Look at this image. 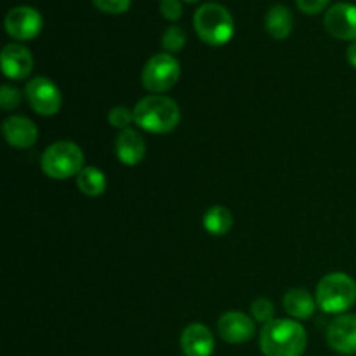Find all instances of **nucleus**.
<instances>
[{
	"mask_svg": "<svg viewBox=\"0 0 356 356\" xmlns=\"http://www.w3.org/2000/svg\"><path fill=\"white\" fill-rule=\"evenodd\" d=\"M259 348L264 356H302L308 348V334L298 320L275 318L261 329Z\"/></svg>",
	"mask_w": 356,
	"mask_h": 356,
	"instance_id": "f257e3e1",
	"label": "nucleus"
},
{
	"mask_svg": "<svg viewBox=\"0 0 356 356\" xmlns=\"http://www.w3.org/2000/svg\"><path fill=\"white\" fill-rule=\"evenodd\" d=\"M134 124L149 134H169L181 124V108L172 97L152 94L136 103Z\"/></svg>",
	"mask_w": 356,
	"mask_h": 356,
	"instance_id": "f03ea898",
	"label": "nucleus"
},
{
	"mask_svg": "<svg viewBox=\"0 0 356 356\" xmlns=\"http://www.w3.org/2000/svg\"><path fill=\"white\" fill-rule=\"evenodd\" d=\"M316 306L329 315H344L356 302V282L348 273L334 271L316 284Z\"/></svg>",
	"mask_w": 356,
	"mask_h": 356,
	"instance_id": "7ed1b4c3",
	"label": "nucleus"
},
{
	"mask_svg": "<svg viewBox=\"0 0 356 356\" xmlns=\"http://www.w3.org/2000/svg\"><path fill=\"white\" fill-rule=\"evenodd\" d=\"M193 26L202 42L209 45L228 44L235 35V21L229 10L221 3L209 2L197 9L193 16Z\"/></svg>",
	"mask_w": 356,
	"mask_h": 356,
	"instance_id": "20e7f679",
	"label": "nucleus"
},
{
	"mask_svg": "<svg viewBox=\"0 0 356 356\" xmlns=\"http://www.w3.org/2000/svg\"><path fill=\"white\" fill-rule=\"evenodd\" d=\"M86 167V155L82 148L73 141H56L45 148L40 159V169L47 177L65 181L79 176Z\"/></svg>",
	"mask_w": 356,
	"mask_h": 356,
	"instance_id": "39448f33",
	"label": "nucleus"
},
{
	"mask_svg": "<svg viewBox=\"0 0 356 356\" xmlns=\"http://www.w3.org/2000/svg\"><path fill=\"white\" fill-rule=\"evenodd\" d=\"M181 79V63L176 56L160 52L152 56L143 66L141 83L148 92L163 94L169 92Z\"/></svg>",
	"mask_w": 356,
	"mask_h": 356,
	"instance_id": "423d86ee",
	"label": "nucleus"
},
{
	"mask_svg": "<svg viewBox=\"0 0 356 356\" xmlns=\"http://www.w3.org/2000/svg\"><path fill=\"white\" fill-rule=\"evenodd\" d=\"M24 97L31 110L40 117H54L61 110V90L47 76H35L28 80L24 86Z\"/></svg>",
	"mask_w": 356,
	"mask_h": 356,
	"instance_id": "0eeeda50",
	"label": "nucleus"
},
{
	"mask_svg": "<svg viewBox=\"0 0 356 356\" xmlns=\"http://www.w3.org/2000/svg\"><path fill=\"white\" fill-rule=\"evenodd\" d=\"M6 31L10 38L19 42L33 40L44 28V17L30 6H17L7 13Z\"/></svg>",
	"mask_w": 356,
	"mask_h": 356,
	"instance_id": "6e6552de",
	"label": "nucleus"
},
{
	"mask_svg": "<svg viewBox=\"0 0 356 356\" xmlns=\"http://www.w3.org/2000/svg\"><path fill=\"white\" fill-rule=\"evenodd\" d=\"M323 26L337 40L356 42V6L339 2L329 7L323 17Z\"/></svg>",
	"mask_w": 356,
	"mask_h": 356,
	"instance_id": "1a4fd4ad",
	"label": "nucleus"
},
{
	"mask_svg": "<svg viewBox=\"0 0 356 356\" xmlns=\"http://www.w3.org/2000/svg\"><path fill=\"white\" fill-rule=\"evenodd\" d=\"M218 332L225 343L245 344L256 336V320L242 312H226L219 316Z\"/></svg>",
	"mask_w": 356,
	"mask_h": 356,
	"instance_id": "9d476101",
	"label": "nucleus"
},
{
	"mask_svg": "<svg viewBox=\"0 0 356 356\" xmlns=\"http://www.w3.org/2000/svg\"><path fill=\"white\" fill-rule=\"evenodd\" d=\"M0 66L6 79L24 80L33 72V56L23 44H7L0 52Z\"/></svg>",
	"mask_w": 356,
	"mask_h": 356,
	"instance_id": "9b49d317",
	"label": "nucleus"
},
{
	"mask_svg": "<svg viewBox=\"0 0 356 356\" xmlns=\"http://www.w3.org/2000/svg\"><path fill=\"white\" fill-rule=\"evenodd\" d=\"M327 344L339 355L356 353V315L336 316L327 329Z\"/></svg>",
	"mask_w": 356,
	"mask_h": 356,
	"instance_id": "f8f14e48",
	"label": "nucleus"
},
{
	"mask_svg": "<svg viewBox=\"0 0 356 356\" xmlns=\"http://www.w3.org/2000/svg\"><path fill=\"white\" fill-rule=\"evenodd\" d=\"M2 134L13 148L28 149L38 141V127L23 115H10L2 122Z\"/></svg>",
	"mask_w": 356,
	"mask_h": 356,
	"instance_id": "ddd939ff",
	"label": "nucleus"
},
{
	"mask_svg": "<svg viewBox=\"0 0 356 356\" xmlns=\"http://www.w3.org/2000/svg\"><path fill=\"white\" fill-rule=\"evenodd\" d=\"M181 351L184 356H212L216 348L214 334L204 323H190L181 332Z\"/></svg>",
	"mask_w": 356,
	"mask_h": 356,
	"instance_id": "4468645a",
	"label": "nucleus"
},
{
	"mask_svg": "<svg viewBox=\"0 0 356 356\" xmlns=\"http://www.w3.org/2000/svg\"><path fill=\"white\" fill-rule=\"evenodd\" d=\"M115 155L118 162L127 167H134L146 156V143L136 129L129 127L118 132L115 139Z\"/></svg>",
	"mask_w": 356,
	"mask_h": 356,
	"instance_id": "2eb2a0df",
	"label": "nucleus"
},
{
	"mask_svg": "<svg viewBox=\"0 0 356 356\" xmlns=\"http://www.w3.org/2000/svg\"><path fill=\"white\" fill-rule=\"evenodd\" d=\"M316 299L315 296L309 294L306 289H291L284 296V309L292 320H308L315 315L316 312Z\"/></svg>",
	"mask_w": 356,
	"mask_h": 356,
	"instance_id": "dca6fc26",
	"label": "nucleus"
},
{
	"mask_svg": "<svg viewBox=\"0 0 356 356\" xmlns=\"http://www.w3.org/2000/svg\"><path fill=\"white\" fill-rule=\"evenodd\" d=\"M264 28L275 40H285L294 28V16H292L291 9L282 3L271 7L264 17Z\"/></svg>",
	"mask_w": 356,
	"mask_h": 356,
	"instance_id": "f3484780",
	"label": "nucleus"
},
{
	"mask_svg": "<svg viewBox=\"0 0 356 356\" xmlns=\"http://www.w3.org/2000/svg\"><path fill=\"white\" fill-rule=\"evenodd\" d=\"M202 225L209 235L225 236L233 228V214L225 205H212L205 211Z\"/></svg>",
	"mask_w": 356,
	"mask_h": 356,
	"instance_id": "a211bd4d",
	"label": "nucleus"
},
{
	"mask_svg": "<svg viewBox=\"0 0 356 356\" xmlns=\"http://www.w3.org/2000/svg\"><path fill=\"white\" fill-rule=\"evenodd\" d=\"M76 188L82 195L90 198L101 197V195L106 191L108 183H106V176L101 169L97 167H90L86 165L76 176Z\"/></svg>",
	"mask_w": 356,
	"mask_h": 356,
	"instance_id": "6ab92c4d",
	"label": "nucleus"
},
{
	"mask_svg": "<svg viewBox=\"0 0 356 356\" xmlns=\"http://www.w3.org/2000/svg\"><path fill=\"white\" fill-rule=\"evenodd\" d=\"M184 45H186V31H184L183 28L172 24V26H169L165 31H163L162 35L163 52L174 56L177 54V52L183 51Z\"/></svg>",
	"mask_w": 356,
	"mask_h": 356,
	"instance_id": "aec40b11",
	"label": "nucleus"
},
{
	"mask_svg": "<svg viewBox=\"0 0 356 356\" xmlns=\"http://www.w3.org/2000/svg\"><path fill=\"white\" fill-rule=\"evenodd\" d=\"M108 124L118 131H125L134 124V110L124 106V104L113 106L108 111Z\"/></svg>",
	"mask_w": 356,
	"mask_h": 356,
	"instance_id": "412c9836",
	"label": "nucleus"
},
{
	"mask_svg": "<svg viewBox=\"0 0 356 356\" xmlns=\"http://www.w3.org/2000/svg\"><path fill=\"white\" fill-rule=\"evenodd\" d=\"M250 315L256 320L257 323H266L273 322L275 320V305L266 298H259L250 305Z\"/></svg>",
	"mask_w": 356,
	"mask_h": 356,
	"instance_id": "4be33fe9",
	"label": "nucleus"
},
{
	"mask_svg": "<svg viewBox=\"0 0 356 356\" xmlns=\"http://www.w3.org/2000/svg\"><path fill=\"white\" fill-rule=\"evenodd\" d=\"M23 94L17 87L10 86V83H3L0 87V108L3 111H13L19 108L21 101H23Z\"/></svg>",
	"mask_w": 356,
	"mask_h": 356,
	"instance_id": "5701e85b",
	"label": "nucleus"
},
{
	"mask_svg": "<svg viewBox=\"0 0 356 356\" xmlns=\"http://www.w3.org/2000/svg\"><path fill=\"white\" fill-rule=\"evenodd\" d=\"M92 3L106 14H124L131 7V0H92Z\"/></svg>",
	"mask_w": 356,
	"mask_h": 356,
	"instance_id": "b1692460",
	"label": "nucleus"
},
{
	"mask_svg": "<svg viewBox=\"0 0 356 356\" xmlns=\"http://www.w3.org/2000/svg\"><path fill=\"white\" fill-rule=\"evenodd\" d=\"M160 14H162L167 21H177L183 16L181 0H162V2H160Z\"/></svg>",
	"mask_w": 356,
	"mask_h": 356,
	"instance_id": "393cba45",
	"label": "nucleus"
},
{
	"mask_svg": "<svg viewBox=\"0 0 356 356\" xmlns=\"http://www.w3.org/2000/svg\"><path fill=\"white\" fill-rule=\"evenodd\" d=\"M296 2H298V7L301 9V13L315 16V14L322 13L329 6L330 0H296Z\"/></svg>",
	"mask_w": 356,
	"mask_h": 356,
	"instance_id": "a878e982",
	"label": "nucleus"
},
{
	"mask_svg": "<svg viewBox=\"0 0 356 356\" xmlns=\"http://www.w3.org/2000/svg\"><path fill=\"white\" fill-rule=\"evenodd\" d=\"M346 58H348V63H350V65L356 70V42H351L350 44V47H348L346 51Z\"/></svg>",
	"mask_w": 356,
	"mask_h": 356,
	"instance_id": "bb28decb",
	"label": "nucleus"
},
{
	"mask_svg": "<svg viewBox=\"0 0 356 356\" xmlns=\"http://www.w3.org/2000/svg\"><path fill=\"white\" fill-rule=\"evenodd\" d=\"M184 2H188V3H195V2H198V0H184Z\"/></svg>",
	"mask_w": 356,
	"mask_h": 356,
	"instance_id": "cd10ccee",
	"label": "nucleus"
}]
</instances>
